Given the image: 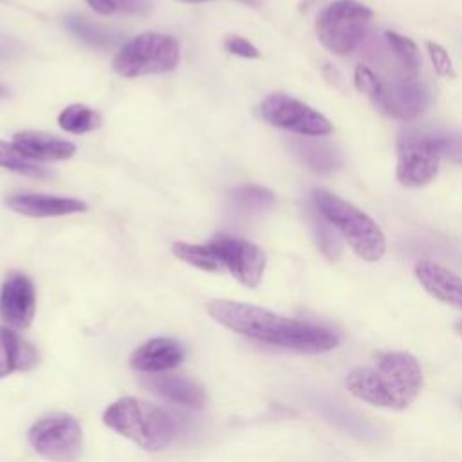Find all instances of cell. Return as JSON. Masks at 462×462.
<instances>
[{"label": "cell", "mask_w": 462, "mask_h": 462, "mask_svg": "<svg viewBox=\"0 0 462 462\" xmlns=\"http://www.w3.org/2000/svg\"><path fill=\"white\" fill-rule=\"evenodd\" d=\"M415 278L435 300L462 309V278L453 271L437 262L420 260L415 263Z\"/></svg>", "instance_id": "13"}, {"label": "cell", "mask_w": 462, "mask_h": 462, "mask_svg": "<svg viewBox=\"0 0 462 462\" xmlns=\"http://www.w3.org/2000/svg\"><path fill=\"white\" fill-rule=\"evenodd\" d=\"M58 123L65 132L70 134H85V132H92L101 125V117L96 110H92L87 105L81 103H74L65 106L60 116H58Z\"/></svg>", "instance_id": "21"}, {"label": "cell", "mask_w": 462, "mask_h": 462, "mask_svg": "<svg viewBox=\"0 0 462 462\" xmlns=\"http://www.w3.org/2000/svg\"><path fill=\"white\" fill-rule=\"evenodd\" d=\"M36 294L32 282L20 273H13L0 291V318L13 328H27L34 318Z\"/></svg>", "instance_id": "12"}, {"label": "cell", "mask_w": 462, "mask_h": 462, "mask_svg": "<svg viewBox=\"0 0 462 462\" xmlns=\"http://www.w3.org/2000/svg\"><path fill=\"white\" fill-rule=\"evenodd\" d=\"M87 4L99 14L141 13L148 9V0H87Z\"/></svg>", "instance_id": "27"}, {"label": "cell", "mask_w": 462, "mask_h": 462, "mask_svg": "<svg viewBox=\"0 0 462 462\" xmlns=\"http://www.w3.org/2000/svg\"><path fill=\"white\" fill-rule=\"evenodd\" d=\"M440 159L435 135L406 134L397 143L395 177L406 188L426 186L437 177Z\"/></svg>", "instance_id": "8"}, {"label": "cell", "mask_w": 462, "mask_h": 462, "mask_svg": "<svg viewBox=\"0 0 462 462\" xmlns=\"http://www.w3.org/2000/svg\"><path fill=\"white\" fill-rule=\"evenodd\" d=\"M426 49H428V54H430L435 72L442 78H455V67H453V61H451L448 51L435 42H428Z\"/></svg>", "instance_id": "28"}, {"label": "cell", "mask_w": 462, "mask_h": 462, "mask_svg": "<svg viewBox=\"0 0 462 462\" xmlns=\"http://www.w3.org/2000/svg\"><path fill=\"white\" fill-rule=\"evenodd\" d=\"M314 229H316V242L323 256L330 262H336L341 254V242L337 238V233L334 231L336 227L325 218H316L314 220Z\"/></svg>", "instance_id": "26"}, {"label": "cell", "mask_w": 462, "mask_h": 462, "mask_svg": "<svg viewBox=\"0 0 462 462\" xmlns=\"http://www.w3.org/2000/svg\"><path fill=\"white\" fill-rule=\"evenodd\" d=\"M103 422L146 451L164 449L177 435V420L166 410L135 397L112 402Z\"/></svg>", "instance_id": "3"}, {"label": "cell", "mask_w": 462, "mask_h": 462, "mask_svg": "<svg viewBox=\"0 0 462 462\" xmlns=\"http://www.w3.org/2000/svg\"><path fill=\"white\" fill-rule=\"evenodd\" d=\"M345 386L356 399L372 406L404 410L422 390V370L408 352H381L374 365L352 368Z\"/></svg>", "instance_id": "2"}, {"label": "cell", "mask_w": 462, "mask_h": 462, "mask_svg": "<svg viewBox=\"0 0 462 462\" xmlns=\"http://www.w3.org/2000/svg\"><path fill=\"white\" fill-rule=\"evenodd\" d=\"M29 442L47 460L76 462L81 455L83 433L74 417L58 413L34 422L29 430Z\"/></svg>", "instance_id": "7"}, {"label": "cell", "mask_w": 462, "mask_h": 462, "mask_svg": "<svg viewBox=\"0 0 462 462\" xmlns=\"http://www.w3.org/2000/svg\"><path fill=\"white\" fill-rule=\"evenodd\" d=\"M180 58L179 42L162 32H143L126 42L112 60L114 70L123 78L170 72Z\"/></svg>", "instance_id": "5"}, {"label": "cell", "mask_w": 462, "mask_h": 462, "mask_svg": "<svg viewBox=\"0 0 462 462\" xmlns=\"http://www.w3.org/2000/svg\"><path fill=\"white\" fill-rule=\"evenodd\" d=\"M455 330H457L458 334H462V321H458V323L455 325Z\"/></svg>", "instance_id": "34"}, {"label": "cell", "mask_w": 462, "mask_h": 462, "mask_svg": "<svg viewBox=\"0 0 462 462\" xmlns=\"http://www.w3.org/2000/svg\"><path fill=\"white\" fill-rule=\"evenodd\" d=\"M384 38H386V43L392 49L393 56L399 61L401 74H404L408 78H417V72L420 67V56H419L417 45L410 38L397 34L393 31L384 32Z\"/></svg>", "instance_id": "22"}, {"label": "cell", "mask_w": 462, "mask_h": 462, "mask_svg": "<svg viewBox=\"0 0 462 462\" xmlns=\"http://www.w3.org/2000/svg\"><path fill=\"white\" fill-rule=\"evenodd\" d=\"M179 2H186V4H199V2H211V0H179Z\"/></svg>", "instance_id": "32"}, {"label": "cell", "mask_w": 462, "mask_h": 462, "mask_svg": "<svg viewBox=\"0 0 462 462\" xmlns=\"http://www.w3.org/2000/svg\"><path fill=\"white\" fill-rule=\"evenodd\" d=\"M38 365V352L22 336L0 327V377L16 370H31Z\"/></svg>", "instance_id": "18"}, {"label": "cell", "mask_w": 462, "mask_h": 462, "mask_svg": "<svg viewBox=\"0 0 462 462\" xmlns=\"http://www.w3.org/2000/svg\"><path fill=\"white\" fill-rule=\"evenodd\" d=\"M150 392L161 395L162 399H168L175 404L189 406V408H202L206 402L204 388L182 375H171V374H161V375H146L141 381Z\"/></svg>", "instance_id": "16"}, {"label": "cell", "mask_w": 462, "mask_h": 462, "mask_svg": "<svg viewBox=\"0 0 462 462\" xmlns=\"http://www.w3.org/2000/svg\"><path fill=\"white\" fill-rule=\"evenodd\" d=\"M209 245L220 258L224 269H227L242 285L256 287L262 282L265 254L256 244L220 233L211 238Z\"/></svg>", "instance_id": "10"}, {"label": "cell", "mask_w": 462, "mask_h": 462, "mask_svg": "<svg viewBox=\"0 0 462 462\" xmlns=\"http://www.w3.org/2000/svg\"><path fill=\"white\" fill-rule=\"evenodd\" d=\"M260 114L269 125L300 135L323 137L332 134V123L323 114L287 94L267 96L260 105Z\"/></svg>", "instance_id": "9"}, {"label": "cell", "mask_w": 462, "mask_h": 462, "mask_svg": "<svg viewBox=\"0 0 462 462\" xmlns=\"http://www.w3.org/2000/svg\"><path fill=\"white\" fill-rule=\"evenodd\" d=\"M184 359V348L170 337H155L143 343L130 357L132 368L139 372H164L175 368Z\"/></svg>", "instance_id": "15"}, {"label": "cell", "mask_w": 462, "mask_h": 462, "mask_svg": "<svg viewBox=\"0 0 462 462\" xmlns=\"http://www.w3.org/2000/svg\"><path fill=\"white\" fill-rule=\"evenodd\" d=\"M14 146L32 161H65L70 159L76 152V146L70 141L49 135L45 132H18L13 137Z\"/></svg>", "instance_id": "17"}, {"label": "cell", "mask_w": 462, "mask_h": 462, "mask_svg": "<svg viewBox=\"0 0 462 462\" xmlns=\"http://www.w3.org/2000/svg\"><path fill=\"white\" fill-rule=\"evenodd\" d=\"M5 204L14 213L25 217H61L70 213L87 211V204L78 199L51 197L42 193H22L5 199Z\"/></svg>", "instance_id": "14"}, {"label": "cell", "mask_w": 462, "mask_h": 462, "mask_svg": "<svg viewBox=\"0 0 462 462\" xmlns=\"http://www.w3.org/2000/svg\"><path fill=\"white\" fill-rule=\"evenodd\" d=\"M231 197H233V204L240 211H247V213L263 211L274 204L273 191L260 186H253V184L238 186L236 189H233Z\"/></svg>", "instance_id": "25"}, {"label": "cell", "mask_w": 462, "mask_h": 462, "mask_svg": "<svg viewBox=\"0 0 462 462\" xmlns=\"http://www.w3.org/2000/svg\"><path fill=\"white\" fill-rule=\"evenodd\" d=\"M4 96H7V88L0 83V97H4Z\"/></svg>", "instance_id": "33"}, {"label": "cell", "mask_w": 462, "mask_h": 462, "mask_svg": "<svg viewBox=\"0 0 462 462\" xmlns=\"http://www.w3.org/2000/svg\"><path fill=\"white\" fill-rule=\"evenodd\" d=\"M354 83H356V88H357L361 94H366L370 99H374L375 94H377L379 88H381V79H379L366 65H357V67H356Z\"/></svg>", "instance_id": "29"}, {"label": "cell", "mask_w": 462, "mask_h": 462, "mask_svg": "<svg viewBox=\"0 0 462 462\" xmlns=\"http://www.w3.org/2000/svg\"><path fill=\"white\" fill-rule=\"evenodd\" d=\"M435 143L439 146L440 157H446L455 162H462V137L435 135Z\"/></svg>", "instance_id": "30"}, {"label": "cell", "mask_w": 462, "mask_h": 462, "mask_svg": "<svg viewBox=\"0 0 462 462\" xmlns=\"http://www.w3.org/2000/svg\"><path fill=\"white\" fill-rule=\"evenodd\" d=\"M312 199L319 215L337 229V233L359 258L365 262H377L383 258L386 240L374 218L323 188H316Z\"/></svg>", "instance_id": "4"}, {"label": "cell", "mask_w": 462, "mask_h": 462, "mask_svg": "<svg viewBox=\"0 0 462 462\" xmlns=\"http://www.w3.org/2000/svg\"><path fill=\"white\" fill-rule=\"evenodd\" d=\"M208 312L215 321L233 332L280 348L321 354L339 345V336L323 325L285 318L249 303L211 300Z\"/></svg>", "instance_id": "1"}, {"label": "cell", "mask_w": 462, "mask_h": 462, "mask_svg": "<svg viewBox=\"0 0 462 462\" xmlns=\"http://www.w3.org/2000/svg\"><path fill=\"white\" fill-rule=\"evenodd\" d=\"M224 45H226V51L235 56H242V58H258L260 56L258 49L242 36H229Z\"/></svg>", "instance_id": "31"}, {"label": "cell", "mask_w": 462, "mask_h": 462, "mask_svg": "<svg viewBox=\"0 0 462 462\" xmlns=\"http://www.w3.org/2000/svg\"><path fill=\"white\" fill-rule=\"evenodd\" d=\"M0 166L13 170L16 173H22V175H29V177H49L51 175V171L45 166L38 164L36 161L29 159L27 155H23L14 146V143H5V141H0Z\"/></svg>", "instance_id": "24"}, {"label": "cell", "mask_w": 462, "mask_h": 462, "mask_svg": "<svg viewBox=\"0 0 462 462\" xmlns=\"http://www.w3.org/2000/svg\"><path fill=\"white\" fill-rule=\"evenodd\" d=\"M65 25L72 34H76L78 38H81L83 42H87L94 47H110L119 38L117 32L103 29V27L92 23L90 20H87L83 16H72L70 14V16L65 18Z\"/></svg>", "instance_id": "23"}, {"label": "cell", "mask_w": 462, "mask_h": 462, "mask_svg": "<svg viewBox=\"0 0 462 462\" xmlns=\"http://www.w3.org/2000/svg\"><path fill=\"white\" fill-rule=\"evenodd\" d=\"M374 13L356 0H336L316 20V34L323 47L336 54L354 51L366 36Z\"/></svg>", "instance_id": "6"}, {"label": "cell", "mask_w": 462, "mask_h": 462, "mask_svg": "<svg viewBox=\"0 0 462 462\" xmlns=\"http://www.w3.org/2000/svg\"><path fill=\"white\" fill-rule=\"evenodd\" d=\"M173 254L197 267V269H202V271H209V273H220L224 271V265L220 262V258L217 256V253L211 249L209 244L206 245H199V244H186V242H175L173 247H171Z\"/></svg>", "instance_id": "20"}, {"label": "cell", "mask_w": 462, "mask_h": 462, "mask_svg": "<svg viewBox=\"0 0 462 462\" xmlns=\"http://www.w3.org/2000/svg\"><path fill=\"white\" fill-rule=\"evenodd\" d=\"M289 144L294 155L314 171L330 173L341 164L339 152L321 137H296Z\"/></svg>", "instance_id": "19"}, {"label": "cell", "mask_w": 462, "mask_h": 462, "mask_svg": "<svg viewBox=\"0 0 462 462\" xmlns=\"http://www.w3.org/2000/svg\"><path fill=\"white\" fill-rule=\"evenodd\" d=\"M372 101L384 114L395 119L413 121L430 105V92L422 83L417 81V78L401 74L390 81L381 79V88Z\"/></svg>", "instance_id": "11"}]
</instances>
